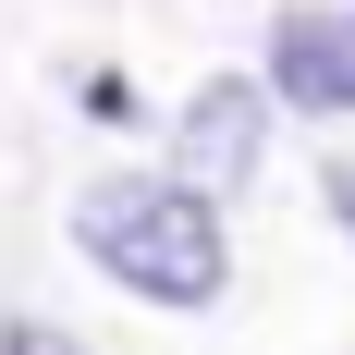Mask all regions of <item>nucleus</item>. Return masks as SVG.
<instances>
[{
	"label": "nucleus",
	"instance_id": "obj_1",
	"mask_svg": "<svg viewBox=\"0 0 355 355\" xmlns=\"http://www.w3.org/2000/svg\"><path fill=\"white\" fill-rule=\"evenodd\" d=\"M73 245L98 257L123 294L147 306H209L233 282V233H220V196L184 172H110L73 196Z\"/></svg>",
	"mask_w": 355,
	"mask_h": 355
},
{
	"label": "nucleus",
	"instance_id": "obj_2",
	"mask_svg": "<svg viewBox=\"0 0 355 355\" xmlns=\"http://www.w3.org/2000/svg\"><path fill=\"white\" fill-rule=\"evenodd\" d=\"M172 147H184V184L233 196V184H257V159H270V98H257L245 73H220V86H196V98H184Z\"/></svg>",
	"mask_w": 355,
	"mask_h": 355
},
{
	"label": "nucleus",
	"instance_id": "obj_3",
	"mask_svg": "<svg viewBox=\"0 0 355 355\" xmlns=\"http://www.w3.org/2000/svg\"><path fill=\"white\" fill-rule=\"evenodd\" d=\"M270 73H282V98H306V110H355V0L343 12H282Z\"/></svg>",
	"mask_w": 355,
	"mask_h": 355
},
{
	"label": "nucleus",
	"instance_id": "obj_4",
	"mask_svg": "<svg viewBox=\"0 0 355 355\" xmlns=\"http://www.w3.org/2000/svg\"><path fill=\"white\" fill-rule=\"evenodd\" d=\"M331 220L355 233V159H331Z\"/></svg>",
	"mask_w": 355,
	"mask_h": 355
}]
</instances>
